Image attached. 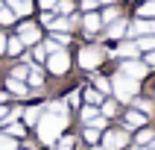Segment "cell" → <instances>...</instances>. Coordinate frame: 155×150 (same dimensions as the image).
<instances>
[{"mask_svg": "<svg viewBox=\"0 0 155 150\" xmlns=\"http://www.w3.org/2000/svg\"><path fill=\"white\" fill-rule=\"evenodd\" d=\"M38 138L44 144H53V141L64 135V127H68V103H47L41 109V118H38Z\"/></svg>", "mask_w": 155, "mask_h": 150, "instance_id": "obj_1", "label": "cell"}, {"mask_svg": "<svg viewBox=\"0 0 155 150\" xmlns=\"http://www.w3.org/2000/svg\"><path fill=\"white\" fill-rule=\"evenodd\" d=\"M138 91H140V82H138V79H129V77H123V74L111 77V94L117 97L120 103H129Z\"/></svg>", "mask_w": 155, "mask_h": 150, "instance_id": "obj_2", "label": "cell"}, {"mask_svg": "<svg viewBox=\"0 0 155 150\" xmlns=\"http://www.w3.org/2000/svg\"><path fill=\"white\" fill-rule=\"evenodd\" d=\"M129 141H132L129 130H105L103 147L105 150H126V147H129Z\"/></svg>", "mask_w": 155, "mask_h": 150, "instance_id": "obj_3", "label": "cell"}, {"mask_svg": "<svg viewBox=\"0 0 155 150\" xmlns=\"http://www.w3.org/2000/svg\"><path fill=\"white\" fill-rule=\"evenodd\" d=\"M120 74L123 77H129V79H147V74H149V68L143 65V59H123L120 62Z\"/></svg>", "mask_w": 155, "mask_h": 150, "instance_id": "obj_4", "label": "cell"}, {"mask_svg": "<svg viewBox=\"0 0 155 150\" xmlns=\"http://www.w3.org/2000/svg\"><path fill=\"white\" fill-rule=\"evenodd\" d=\"M129 38H138V35H155V18H135L129 24Z\"/></svg>", "mask_w": 155, "mask_h": 150, "instance_id": "obj_5", "label": "cell"}, {"mask_svg": "<svg viewBox=\"0 0 155 150\" xmlns=\"http://www.w3.org/2000/svg\"><path fill=\"white\" fill-rule=\"evenodd\" d=\"M103 50H100V47H85V50L79 53V65H82V68L85 71H94V68H100V65H103Z\"/></svg>", "mask_w": 155, "mask_h": 150, "instance_id": "obj_6", "label": "cell"}, {"mask_svg": "<svg viewBox=\"0 0 155 150\" xmlns=\"http://www.w3.org/2000/svg\"><path fill=\"white\" fill-rule=\"evenodd\" d=\"M47 68L53 71V74H64V71L70 68V56L64 50H56V53H50L47 56Z\"/></svg>", "mask_w": 155, "mask_h": 150, "instance_id": "obj_7", "label": "cell"}, {"mask_svg": "<svg viewBox=\"0 0 155 150\" xmlns=\"http://www.w3.org/2000/svg\"><path fill=\"white\" fill-rule=\"evenodd\" d=\"M44 24L53 26V30H59V33H64V30L79 24V18H50V12H47V15H44Z\"/></svg>", "mask_w": 155, "mask_h": 150, "instance_id": "obj_8", "label": "cell"}, {"mask_svg": "<svg viewBox=\"0 0 155 150\" xmlns=\"http://www.w3.org/2000/svg\"><path fill=\"white\" fill-rule=\"evenodd\" d=\"M126 33H129V21L126 18H117V21H111L108 24V38H114V41H120V38H126Z\"/></svg>", "mask_w": 155, "mask_h": 150, "instance_id": "obj_9", "label": "cell"}, {"mask_svg": "<svg viewBox=\"0 0 155 150\" xmlns=\"http://www.w3.org/2000/svg\"><path fill=\"white\" fill-rule=\"evenodd\" d=\"M147 124H149V115L138 112V109H129V112H126V127H129V130H140V127H147Z\"/></svg>", "mask_w": 155, "mask_h": 150, "instance_id": "obj_10", "label": "cell"}, {"mask_svg": "<svg viewBox=\"0 0 155 150\" xmlns=\"http://www.w3.org/2000/svg\"><path fill=\"white\" fill-rule=\"evenodd\" d=\"M117 56H123V59H140V50H138V44L129 38V41L117 44Z\"/></svg>", "mask_w": 155, "mask_h": 150, "instance_id": "obj_11", "label": "cell"}, {"mask_svg": "<svg viewBox=\"0 0 155 150\" xmlns=\"http://www.w3.org/2000/svg\"><path fill=\"white\" fill-rule=\"evenodd\" d=\"M129 103H132V109H138V112L149 115V118L155 115V103H152V100H147V97H138V94H135V97L129 100Z\"/></svg>", "mask_w": 155, "mask_h": 150, "instance_id": "obj_12", "label": "cell"}, {"mask_svg": "<svg viewBox=\"0 0 155 150\" xmlns=\"http://www.w3.org/2000/svg\"><path fill=\"white\" fill-rule=\"evenodd\" d=\"M18 38H21L24 44H35L38 41V26L35 24H24L21 30H18Z\"/></svg>", "mask_w": 155, "mask_h": 150, "instance_id": "obj_13", "label": "cell"}, {"mask_svg": "<svg viewBox=\"0 0 155 150\" xmlns=\"http://www.w3.org/2000/svg\"><path fill=\"white\" fill-rule=\"evenodd\" d=\"M82 26L88 30V35H97V33H100V26H103V21H100V15L88 12V15L82 18Z\"/></svg>", "mask_w": 155, "mask_h": 150, "instance_id": "obj_14", "label": "cell"}, {"mask_svg": "<svg viewBox=\"0 0 155 150\" xmlns=\"http://www.w3.org/2000/svg\"><path fill=\"white\" fill-rule=\"evenodd\" d=\"M152 138H155V130L149 127V124H147V127H140V130L135 132V144H138V147H143V144H149Z\"/></svg>", "mask_w": 155, "mask_h": 150, "instance_id": "obj_15", "label": "cell"}, {"mask_svg": "<svg viewBox=\"0 0 155 150\" xmlns=\"http://www.w3.org/2000/svg\"><path fill=\"white\" fill-rule=\"evenodd\" d=\"M6 6L15 12V15H26L29 6H32V0H6Z\"/></svg>", "mask_w": 155, "mask_h": 150, "instance_id": "obj_16", "label": "cell"}, {"mask_svg": "<svg viewBox=\"0 0 155 150\" xmlns=\"http://www.w3.org/2000/svg\"><path fill=\"white\" fill-rule=\"evenodd\" d=\"M135 44H138L140 53H149V50H155V35H138Z\"/></svg>", "mask_w": 155, "mask_h": 150, "instance_id": "obj_17", "label": "cell"}, {"mask_svg": "<svg viewBox=\"0 0 155 150\" xmlns=\"http://www.w3.org/2000/svg\"><path fill=\"white\" fill-rule=\"evenodd\" d=\"M6 85H9V91H12V94L26 97V85H24V82H21L18 77H9V79H6Z\"/></svg>", "mask_w": 155, "mask_h": 150, "instance_id": "obj_18", "label": "cell"}, {"mask_svg": "<svg viewBox=\"0 0 155 150\" xmlns=\"http://www.w3.org/2000/svg\"><path fill=\"white\" fill-rule=\"evenodd\" d=\"M100 115H103V118H114V115H117V103H114V100H103V103H100Z\"/></svg>", "mask_w": 155, "mask_h": 150, "instance_id": "obj_19", "label": "cell"}, {"mask_svg": "<svg viewBox=\"0 0 155 150\" xmlns=\"http://www.w3.org/2000/svg\"><path fill=\"white\" fill-rule=\"evenodd\" d=\"M138 18H155V0H143V3H140Z\"/></svg>", "mask_w": 155, "mask_h": 150, "instance_id": "obj_20", "label": "cell"}, {"mask_svg": "<svg viewBox=\"0 0 155 150\" xmlns=\"http://www.w3.org/2000/svg\"><path fill=\"white\" fill-rule=\"evenodd\" d=\"M26 77H29V85H32V88H41V82H44V74H41L38 68H29V71H26Z\"/></svg>", "mask_w": 155, "mask_h": 150, "instance_id": "obj_21", "label": "cell"}, {"mask_svg": "<svg viewBox=\"0 0 155 150\" xmlns=\"http://www.w3.org/2000/svg\"><path fill=\"white\" fill-rule=\"evenodd\" d=\"M85 100H88V106H100L105 100V94H100L97 88H88V91H85Z\"/></svg>", "mask_w": 155, "mask_h": 150, "instance_id": "obj_22", "label": "cell"}, {"mask_svg": "<svg viewBox=\"0 0 155 150\" xmlns=\"http://www.w3.org/2000/svg\"><path fill=\"white\" fill-rule=\"evenodd\" d=\"M117 18H120V9H117V6H108L103 15H100V21H103V24H111V21H117Z\"/></svg>", "mask_w": 155, "mask_h": 150, "instance_id": "obj_23", "label": "cell"}, {"mask_svg": "<svg viewBox=\"0 0 155 150\" xmlns=\"http://www.w3.org/2000/svg\"><path fill=\"white\" fill-rule=\"evenodd\" d=\"M94 88L100 91V94H108V91H111V79H108V77H97L94 79Z\"/></svg>", "mask_w": 155, "mask_h": 150, "instance_id": "obj_24", "label": "cell"}, {"mask_svg": "<svg viewBox=\"0 0 155 150\" xmlns=\"http://www.w3.org/2000/svg\"><path fill=\"white\" fill-rule=\"evenodd\" d=\"M21 47H24V41H21V38H6V50L12 53V56H18V53H21Z\"/></svg>", "mask_w": 155, "mask_h": 150, "instance_id": "obj_25", "label": "cell"}, {"mask_svg": "<svg viewBox=\"0 0 155 150\" xmlns=\"http://www.w3.org/2000/svg\"><path fill=\"white\" fill-rule=\"evenodd\" d=\"M12 18H15V12H12L9 6H3V3H0V24H3V26L12 24Z\"/></svg>", "mask_w": 155, "mask_h": 150, "instance_id": "obj_26", "label": "cell"}, {"mask_svg": "<svg viewBox=\"0 0 155 150\" xmlns=\"http://www.w3.org/2000/svg\"><path fill=\"white\" fill-rule=\"evenodd\" d=\"M56 141H59V150H73V147H76V141L70 138V135H59Z\"/></svg>", "mask_w": 155, "mask_h": 150, "instance_id": "obj_27", "label": "cell"}, {"mask_svg": "<svg viewBox=\"0 0 155 150\" xmlns=\"http://www.w3.org/2000/svg\"><path fill=\"white\" fill-rule=\"evenodd\" d=\"M41 118V106H32V109H26V124H38Z\"/></svg>", "mask_w": 155, "mask_h": 150, "instance_id": "obj_28", "label": "cell"}, {"mask_svg": "<svg viewBox=\"0 0 155 150\" xmlns=\"http://www.w3.org/2000/svg\"><path fill=\"white\" fill-rule=\"evenodd\" d=\"M100 132H103V130H97V127H91V124H88V127H85V138L91 141V144H97V138H100Z\"/></svg>", "mask_w": 155, "mask_h": 150, "instance_id": "obj_29", "label": "cell"}, {"mask_svg": "<svg viewBox=\"0 0 155 150\" xmlns=\"http://www.w3.org/2000/svg\"><path fill=\"white\" fill-rule=\"evenodd\" d=\"M53 9H56V12H61V15H68V12H73V3H70V0H59Z\"/></svg>", "mask_w": 155, "mask_h": 150, "instance_id": "obj_30", "label": "cell"}, {"mask_svg": "<svg viewBox=\"0 0 155 150\" xmlns=\"http://www.w3.org/2000/svg\"><path fill=\"white\" fill-rule=\"evenodd\" d=\"M94 118H97V106H85V109H82V121L91 124Z\"/></svg>", "mask_w": 155, "mask_h": 150, "instance_id": "obj_31", "label": "cell"}, {"mask_svg": "<svg viewBox=\"0 0 155 150\" xmlns=\"http://www.w3.org/2000/svg\"><path fill=\"white\" fill-rule=\"evenodd\" d=\"M0 150H18L15 141H12V135H0Z\"/></svg>", "mask_w": 155, "mask_h": 150, "instance_id": "obj_32", "label": "cell"}, {"mask_svg": "<svg viewBox=\"0 0 155 150\" xmlns=\"http://www.w3.org/2000/svg\"><path fill=\"white\" fill-rule=\"evenodd\" d=\"M140 59H143V65H147L149 71L155 68V50H149V53H140Z\"/></svg>", "mask_w": 155, "mask_h": 150, "instance_id": "obj_33", "label": "cell"}, {"mask_svg": "<svg viewBox=\"0 0 155 150\" xmlns=\"http://www.w3.org/2000/svg\"><path fill=\"white\" fill-rule=\"evenodd\" d=\"M29 56H32V62H47V50H44V47H35Z\"/></svg>", "mask_w": 155, "mask_h": 150, "instance_id": "obj_34", "label": "cell"}, {"mask_svg": "<svg viewBox=\"0 0 155 150\" xmlns=\"http://www.w3.org/2000/svg\"><path fill=\"white\" fill-rule=\"evenodd\" d=\"M6 132H9V135H24V127H21L18 121H12V124L6 127Z\"/></svg>", "mask_w": 155, "mask_h": 150, "instance_id": "obj_35", "label": "cell"}, {"mask_svg": "<svg viewBox=\"0 0 155 150\" xmlns=\"http://www.w3.org/2000/svg\"><path fill=\"white\" fill-rule=\"evenodd\" d=\"M44 50H47V53H56V50H61V44L56 41V38H50V41H44Z\"/></svg>", "mask_w": 155, "mask_h": 150, "instance_id": "obj_36", "label": "cell"}, {"mask_svg": "<svg viewBox=\"0 0 155 150\" xmlns=\"http://www.w3.org/2000/svg\"><path fill=\"white\" fill-rule=\"evenodd\" d=\"M15 115H18V112H9L6 106H0V121H6V118H15Z\"/></svg>", "mask_w": 155, "mask_h": 150, "instance_id": "obj_37", "label": "cell"}, {"mask_svg": "<svg viewBox=\"0 0 155 150\" xmlns=\"http://www.w3.org/2000/svg\"><path fill=\"white\" fill-rule=\"evenodd\" d=\"M64 103H68V106H76V103H79V94H76V91H73V94H70L68 100H64Z\"/></svg>", "mask_w": 155, "mask_h": 150, "instance_id": "obj_38", "label": "cell"}, {"mask_svg": "<svg viewBox=\"0 0 155 150\" xmlns=\"http://www.w3.org/2000/svg\"><path fill=\"white\" fill-rule=\"evenodd\" d=\"M94 6H97V0H82V9H88V12H91Z\"/></svg>", "mask_w": 155, "mask_h": 150, "instance_id": "obj_39", "label": "cell"}, {"mask_svg": "<svg viewBox=\"0 0 155 150\" xmlns=\"http://www.w3.org/2000/svg\"><path fill=\"white\" fill-rule=\"evenodd\" d=\"M56 3H59V0H41V6H44V9H53Z\"/></svg>", "mask_w": 155, "mask_h": 150, "instance_id": "obj_40", "label": "cell"}, {"mask_svg": "<svg viewBox=\"0 0 155 150\" xmlns=\"http://www.w3.org/2000/svg\"><path fill=\"white\" fill-rule=\"evenodd\" d=\"M3 50H6V35L0 33V53H3Z\"/></svg>", "mask_w": 155, "mask_h": 150, "instance_id": "obj_41", "label": "cell"}, {"mask_svg": "<svg viewBox=\"0 0 155 150\" xmlns=\"http://www.w3.org/2000/svg\"><path fill=\"white\" fill-rule=\"evenodd\" d=\"M140 150H155V138L149 141V144H143V147H140Z\"/></svg>", "mask_w": 155, "mask_h": 150, "instance_id": "obj_42", "label": "cell"}, {"mask_svg": "<svg viewBox=\"0 0 155 150\" xmlns=\"http://www.w3.org/2000/svg\"><path fill=\"white\" fill-rule=\"evenodd\" d=\"M3 103H9V94H3V91H0V106Z\"/></svg>", "mask_w": 155, "mask_h": 150, "instance_id": "obj_43", "label": "cell"}, {"mask_svg": "<svg viewBox=\"0 0 155 150\" xmlns=\"http://www.w3.org/2000/svg\"><path fill=\"white\" fill-rule=\"evenodd\" d=\"M97 3H108V6H111V3H114V0H97Z\"/></svg>", "mask_w": 155, "mask_h": 150, "instance_id": "obj_44", "label": "cell"}, {"mask_svg": "<svg viewBox=\"0 0 155 150\" xmlns=\"http://www.w3.org/2000/svg\"><path fill=\"white\" fill-rule=\"evenodd\" d=\"M126 150H140V147H138V144H135V147H126Z\"/></svg>", "mask_w": 155, "mask_h": 150, "instance_id": "obj_45", "label": "cell"}, {"mask_svg": "<svg viewBox=\"0 0 155 150\" xmlns=\"http://www.w3.org/2000/svg\"><path fill=\"white\" fill-rule=\"evenodd\" d=\"M21 150H32V147H29V144H26V147H21Z\"/></svg>", "mask_w": 155, "mask_h": 150, "instance_id": "obj_46", "label": "cell"}]
</instances>
